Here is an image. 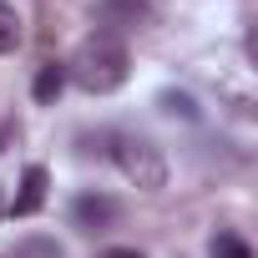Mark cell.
<instances>
[{
    "label": "cell",
    "instance_id": "6da1fadb",
    "mask_svg": "<svg viewBox=\"0 0 258 258\" xmlns=\"http://www.w3.org/2000/svg\"><path fill=\"white\" fill-rule=\"evenodd\" d=\"M66 76H71L81 91H91V96H106V91L126 86V76H132L126 41L111 36V31H91V36L76 46V56L66 61Z\"/></svg>",
    "mask_w": 258,
    "mask_h": 258
},
{
    "label": "cell",
    "instance_id": "7a4b0ae2",
    "mask_svg": "<svg viewBox=\"0 0 258 258\" xmlns=\"http://www.w3.org/2000/svg\"><path fill=\"white\" fill-rule=\"evenodd\" d=\"M106 142H111V147H106V157L121 167V177H126V182H137L142 192L167 187V162H162L157 142H147V137H106Z\"/></svg>",
    "mask_w": 258,
    "mask_h": 258
},
{
    "label": "cell",
    "instance_id": "3957f363",
    "mask_svg": "<svg viewBox=\"0 0 258 258\" xmlns=\"http://www.w3.org/2000/svg\"><path fill=\"white\" fill-rule=\"evenodd\" d=\"M116 218H121V203L106 192H81L71 203V228H81V233H106V228H116Z\"/></svg>",
    "mask_w": 258,
    "mask_h": 258
},
{
    "label": "cell",
    "instance_id": "277c9868",
    "mask_svg": "<svg viewBox=\"0 0 258 258\" xmlns=\"http://www.w3.org/2000/svg\"><path fill=\"white\" fill-rule=\"evenodd\" d=\"M96 21H101V31H142L147 21H152V6L147 0H101L96 6Z\"/></svg>",
    "mask_w": 258,
    "mask_h": 258
},
{
    "label": "cell",
    "instance_id": "5b68a950",
    "mask_svg": "<svg viewBox=\"0 0 258 258\" xmlns=\"http://www.w3.org/2000/svg\"><path fill=\"white\" fill-rule=\"evenodd\" d=\"M46 167H26V177H21V192H16V203H11V218H31L41 203H46Z\"/></svg>",
    "mask_w": 258,
    "mask_h": 258
},
{
    "label": "cell",
    "instance_id": "8992f818",
    "mask_svg": "<svg viewBox=\"0 0 258 258\" xmlns=\"http://www.w3.org/2000/svg\"><path fill=\"white\" fill-rule=\"evenodd\" d=\"M61 86H66V61H46L41 71H36V101H56L61 96Z\"/></svg>",
    "mask_w": 258,
    "mask_h": 258
},
{
    "label": "cell",
    "instance_id": "52a82bcc",
    "mask_svg": "<svg viewBox=\"0 0 258 258\" xmlns=\"http://www.w3.org/2000/svg\"><path fill=\"white\" fill-rule=\"evenodd\" d=\"M21 11L11 6V0H0V56H11L16 46H21Z\"/></svg>",
    "mask_w": 258,
    "mask_h": 258
},
{
    "label": "cell",
    "instance_id": "ba28073f",
    "mask_svg": "<svg viewBox=\"0 0 258 258\" xmlns=\"http://www.w3.org/2000/svg\"><path fill=\"white\" fill-rule=\"evenodd\" d=\"M208 253H213V258H253V248H248L233 228H218L213 243H208Z\"/></svg>",
    "mask_w": 258,
    "mask_h": 258
},
{
    "label": "cell",
    "instance_id": "9c48e42d",
    "mask_svg": "<svg viewBox=\"0 0 258 258\" xmlns=\"http://www.w3.org/2000/svg\"><path fill=\"white\" fill-rule=\"evenodd\" d=\"M16 258H61V248L46 243V238H26V243L16 248Z\"/></svg>",
    "mask_w": 258,
    "mask_h": 258
},
{
    "label": "cell",
    "instance_id": "30bf717a",
    "mask_svg": "<svg viewBox=\"0 0 258 258\" xmlns=\"http://www.w3.org/2000/svg\"><path fill=\"white\" fill-rule=\"evenodd\" d=\"M96 258H142L137 248H106V253H96Z\"/></svg>",
    "mask_w": 258,
    "mask_h": 258
},
{
    "label": "cell",
    "instance_id": "8fae6325",
    "mask_svg": "<svg viewBox=\"0 0 258 258\" xmlns=\"http://www.w3.org/2000/svg\"><path fill=\"white\" fill-rule=\"evenodd\" d=\"M0 208H6V203H0Z\"/></svg>",
    "mask_w": 258,
    "mask_h": 258
}]
</instances>
